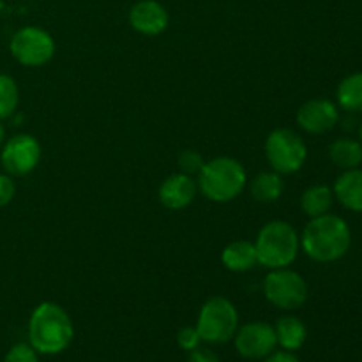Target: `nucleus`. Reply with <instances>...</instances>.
<instances>
[{
	"label": "nucleus",
	"mask_w": 362,
	"mask_h": 362,
	"mask_svg": "<svg viewBox=\"0 0 362 362\" xmlns=\"http://www.w3.org/2000/svg\"><path fill=\"white\" fill-rule=\"evenodd\" d=\"M352 235L350 228L339 216L324 214L311 218L300 237V246L310 258L322 264L336 262L349 251Z\"/></svg>",
	"instance_id": "obj_1"
},
{
	"label": "nucleus",
	"mask_w": 362,
	"mask_h": 362,
	"mask_svg": "<svg viewBox=\"0 0 362 362\" xmlns=\"http://www.w3.org/2000/svg\"><path fill=\"white\" fill-rule=\"evenodd\" d=\"M74 327L71 317L55 303H42L28 322V341L37 354L55 356L71 345Z\"/></svg>",
	"instance_id": "obj_2"
},
{
	"label": "nucleus",
	"mask_w": 362,
	"mask_h": 362,
	"mask_svg": "<svg viewBox=\"0 0 362 362\" xmlns=\"http://www.w3.org/2000/svg\"><path fill=\"white\" fill-rule=\"evenodd\" d=\"M246 170L233 158H216L198 173V187L212 202H230L246 187Z\"/></svg>",
	"instance_id": "obj_3"
},
{
	"label": "nucleus",
	"mask_w": 362,
	"mask_h": 362,
	"mask_svg": "<svg viewBox=\"0 0 362 362\" xmlns=\"http://www.w3.org/2000/svg\"><path fill=\"white\" fill-rule=\"evenodd\" d=\"M300 239L296 228L286 221H271L260 230L257 237L258 264L267 269L288 267L299 253Z\"/></svg>",
	"instance_id": "obj_4"
},
{
	"label": "nucleus",
	"mask_w": 362,
	"mask_h": 362,
	"mask_svg": "<svg viewBox=\"0 0 362 362\" xmlns=\"http://www.w3.org/2000/svg\"><path fill=\"white\" fill-rule=\"evenodd\" d=\"M239 329V313L226 297H212L204 304L197 322L202 341L221 345L230 341Z\"/></svg>",
	"instance_id": "obj_5"
},
{
	"label": "nucleus",
	"mask_w": 362,
	"mask_h": 362,
	"mask_svg": "<svg viewBox=\"0 0 362 362\" xmlns=\"http://www.w3.org/2000/svg\"><path fill=\"white\" fill-rule=\"evenodd\" d=\"M265 156L269 165L278 173H296L304 166L308 147L303 138L292 129H276L265 141Z\"/></svg>",
	"instance_id": "obj_6"
},
{
	"label": "nucleus",
	"mask_w": 362,
	"mask_h": 362,
	"mask_svg": "<svg viewBox=\"0 0 362 362\" xmlns=\"http://www.w3.org/2000/svg\"><path fill=\"white\" fill-rule=\"evenodd\" d=\"M264 292L269 303L279 310L292 311L303 306L308 299V285L303 276L288 267L272 269L265 278Z\"/></svg>",
	"instance_id": "obj_7"
},
{
	"label": "nucleus",
	"mask_w": 362,
	"mask_h": 362,
	"mask_svg": "<svg viewBox=\"0 0 362 362\" xmlns=\"http://www.w3.org/2000/svg\"><path fill=\"white\" fill-rule=\"evenodd\" d=\"M11 55L27 67H39L49 62L55 53V41L39 27H23L11 37Z\"/></svg>",
	"instance_id": "obj_8"
},
{
	"label": "nucleus",
	"mask_w": 362,
	"mask_h": 362,
	"mask_svg": "<svg viewBox=\"0 0 362 362\" xmlns=\"http://www.w3.org/2000/svg\"><path fill=\"white\" fill-rule=\"evenodd\" d=\"M41 159V145L30 134H16L4 141L0 161L11 177L28 175Z\"/></svg>",
	"instance_id": "obj_9"
},
{
	"label": "nucleus",
	"mask_w": 362,
	"mask_h": 362,
	"mask_svg": "<svg viewBox=\"0 0 362 362\" xmlns=\"http://www.w3.org/2000/svg\"><path fill=\"white\" fill-rule=\"evenodd\" d=\"M233 341H235L237 352L244 359L255 361L265 359L278 346L274 327L265 322H251V324L243 325L240 329H237Z\"/></svg>",
	"instance_id": "obj_10"
},
{
	"label": "nucleus",
	"mask_w": 362,
	"mask_h": 362,
	"mask_svg": "<svg viewBox=\"0 0 362 362\" xmlns=\"http://www.w3.org/2000/svg\"><path fill=\"white\" fill-rule=\"evenodd\" d=\"M338 110L329 99H311L297 112V124L311 134L329 133L338 124Z\"/></svg>",
	"instance_id": "obj_11"
},
{
	"label": "nucleus",
	"mask_w": 362,
	"mask_h": 362,
	"mask_svg": "<svg viewBox=\"0 0 362 362\" xmlns=\"http://www.w3.org/2000/svg\"><path fill=\"white\" fill-rule=\"evenodd\" d=\"M168 11L158 0H140L129 11V23L144 35H159L168 27Z\"/></svg>",
	"instance_id": "obj_12"
},
{
	"label": "nucleus",
	"mask_w": 362,
	"mask_h": 362,
	"mask_svg": "<svg viewBox=\"0 0 362 362\" xmlns=\"http://www.w3.org/2000/svg\"><path fill=\"white\" fill-rule=\"evenodd\" d=\"M198 191V184L186 173H175L168 177L159 187V200L166 209L180 211L191 205Z\"/></svg>",
	"instance_id": "obj_13"
},
{
	"label": "nucleus",
	"mask_w": 362,
	"mask_h": 362,
	"mask_svg": "<svg viewBox=\"0 0 362 362\" xmlns=\"http://www.w3.org/2000/svg\"><path fill=\"white\" fill-rule=\"evenodd\" d=\"M334 197L354 212H362V170H345L334 184Z\"/></svg>",
	"instance_id": "obj_14"
},
{
	"label": "nucleus",
	"mask_w": 362,
	"mask_h": 362,
	"mask_svg": "<svg viewBox=\"0 0 362 362\" xmlns=\"http://www.w3.org/2000/svg\"><path fill=\"white\" fill-rule=\"evenodd\" d=\"M223 265L232 272L251 271L258 264V255L255 243L250 240H233L223 250Z\"/></svg>",
	"instance_id": "obj_15"
},
{
	"label": "nucleus",
	"mask_w": 362,
	"mask_h": 362,
	"mask_svg": "<svg viewBox=\"0 0 362 362\" xmlns=\"http://www.w3.org/2000/svg\"><path fill=\"white\" fill-rule=\"evenodd\" d=\"M276 331V339H278V345L281 349H285L286 352H293V350H299L300 346L306 341V325L299 320L297 317H281L274 325Z\"/></svg>",
	"instance_id": "obj_16"
},
{
	"label": "nucleus",
	"mask_w": 362,
	"mask_h": 362,
	"mask_svg": "<svg viewBox=\"0 0 362 362\" xmlns=\"http://www.w3.org/2000/svg\"><path fill=\"white\" fill-rule=\"evenodd\" d=\"M329 158L341 170L359 168L362 163V144L350 138H339L329 147Z\"/></svg>",
	"instance_id": "obj_17"
},
{
	"label": "nucleus",
	"mask_w": 362,
	"mask_h": 362,
	"mask_svg": "<svg viewBox=\"0 0 362 362\" xmlns=\"http://www.w3.org/2000/svg\"><path fill=\"white\" fill-rule=\"evenodd\" d=\"M334 202V191L324 184H317L304 191L300 198V207L310 218H318V216L329 214Z\"/></svg>",
	"instance_id": "obj_18"
},
{
	"label": "nucleus",
	"mask_w": 362,
	"mask_h": 362,
	"mask_svg": "<svg viewBox=\"0 0 362 362\" xmlns=\"http://www.w3.org/2000/svg\"><path fill=\"white\" fill-rule=\"evenodd\" d=\"M283 193V180L278 172H264L251 182V197L258 202H276Z\"/></svg>",
	"instance_id": "obj_19"
},
{
	"label": "nucleus",
	"mask_w": 362,
	"mask_h": 362,
	"mask_svg": "<svg viewBox=\"0 0 362 362\" xmlns=\"http://www.w3.org/2000/svg\"><path fill=\"white\" fill-rule=\"evenodd\" d=\"M338 103L346 112H362V73L346 76L338 87Z\"/></svg>",
	"instance_id": "obj_20"
},
{
	"label": "nucleus",
	"mask_w": 362,
	"mask_h": 362,
	"mask_svg": "<svg viewBox=\"0 0 362 362\" xmlns=\"http://www.w3.org/2000/svg\"><path fill=\"white\" fill-rule=\"evenodd\" d=\"M20 103L18 85L9 74L0 73V120L13 115Z\"/></svg>",
	"instance_id": "obj_21"
},
{
	"label": "nucleus",
	"mask_w": 362,
	"mask_h": 362,
	"mask_svg": "<svg viewBox=\"0 0 362 362\" xmlns=\"http://www.w3.org/2000/svg\"><path fill=\"white\" fill-rule=\"evenodd\" d=\"M205 161L198 152L194 151H184L182 154L179 156V166L182 170V173L186 175H194V173H200V170L204 168Z\"/></svg>",
	"instance_id": "obj_22"
},
{
	"label": "nucleus",
	"mask_w": 362,
	"mask_h": 362,
	"mask_svg": "<svg viewBox=\"0 0 362 362\" xmlns=\"http://www.w3.org/2000/svg\"><path fill=\"white\" fill-rule=\"evenodd\" d=\"M4 362H39V357L37 352L32 349V345L20 343V345H14L13 349L7 352Z\"/></svg>",
	"instance_id": "obj_23"
},
{
	"label": "nucleus",
	"mask_w": 362,
	"mask_h": 362,
	"mask_svg": "<svg viewBox=\"0 0 362 362\" xmlns=\"http://www.w3.org/2000/svg\"><path fill=\"white\" fill-rule=\"evenodd\" d=\"M177 341H179L180 349L191 352V350H194L200 346L202 338H200V334H198L197 327H184V329H180L179 334H177Z\"/></svg>",
	"instance_id": "obj_24"
},
{
	"label": "nucleus",
	"mask_w": 362,
	"mask_h": 362,
	"mask_svg": "<svg viewBox=\"0 0 362 362\" xmlns=\"http://www.w3.org/2000/svg\"><path fill=\"white\" fill-rule=\"evenodd\" d=\"M14 193H16V186H14L13 177L7 175V173H0V209L11 204Z\"/></svg>",
	"instance_id": "obj_25"
},
{
	"label": "nucleus",
	"mask_w": 362,
	"mask_h": 362,
	"mask_svg": "<svg viewBox=\"0 0 362 362\" xmlns=\"http://www.w3.org/2000/svg\"><path fill=\"white\" fill-rule=\"evenodd\" d=\"M187 362H219V359L212 350L198 346V349L191 350L189 357H187Z\"/></svg>",
	"instance_id": "obj_26"
},
{
	"label": "nucleus",
	"mask_w": 362,
	"mask_h": 362,
	"mask_svg": "<svg viewBox=\"0 0 362 362\" xmlns=\"http://www.w3.org/2000/svg\"><path fill=\"white\" fill-rule=\"evenodd\" d=\"M262 361L264 362H299V359H297L292 352H286V350H283V352H276L274 350L271 356H267Z\"/></svg>",
	"instance_id": "obj_27"
},
{
	"label": "nucleus",
	"mask_w": 362,
	"mask_h": 362,
	"mask_svg": "<svg viewBox=\"0 0 362 362\" xmlns=\"http://www.w3.org/2000/svg\"><path fill=\"white\" fill-rule=\"evenodd\" d=\"M4 141H6V129H4L2 122H0V148H2Z\"/></svg>",
	"instance_id": "obj_28"
},
{
	"label": "nucleus",
	"mask_w": 362,
	"mask_h": 362,
	"mask_svg": "<svg viewBox=\"0 0 362 362\" xmlns=\"http://www.w3.org/2000/svg\"><path fill=\"white\" fill-rule=\"evenodd\" d=\"M359 138H361V141H362V122H361V127H359Z\"/></svg>",
	"instance_id": "obj_29"
}]
</instances>
